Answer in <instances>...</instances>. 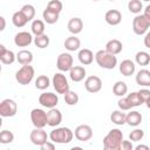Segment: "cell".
<instances>
[{"mask_svg":"<svg viewBox=\"0 0 150 150\" xmlns=\"http://www.w3.org/2000/svg\"><path fill=\"white\" fill-rule=\"evenodd\" d=\"M104 20L110 26H117L122 21V13L118 9H109L104 15Z\"/></svg>","mask_w":150,"mask_h":150,"instance_id":"obj_16","label":"cell"},{"mask_svg":"<svg viewBox=\"0 0 150 150\" xmlns=\"http://www.w3.org/2000/svg\"><path fill=\"white\" fill-rule=\"evenodd\" d=\"M39 103L45 107V108H55L59 103V97L56 94L54 93H42L40 96H39Z\"/></svg>","mask_w":150,"mask_h":150,"instance_id":"obj_11","label":"cell"},{"mask_svg":"<svg viewBox=\"0 0 150 150\" xmlns=\"http://www.w3.org/2000/svg\"><path fill=\"white\" fill-rule=\"evenodd\" d=\"M127 124H129L130 127H137L141 124L142 122V115L139 111L132 110L129 114H127V118H125Z\"/></svg>","mask_w":150,"mask_h":150,"instance_id":"obj_26","label":"cell"},{"mask_svg":"<svg viewBox=\"0 0 150 150\" xmlns=\"http://www.w3.org/2000/svg\"><path fill=\"white\" fill-rule=\"evenodd\" d=\"M46 8L52 9V11L57 12V13H61V11H62V8H63V5H62V2H61L60 0H50V1L48 2V5H47Z\"/></svg>","mask_w":150,"mask_h":150,"instance_id":"obj_41","label":"cell"},{"mask_svg":"<svg viewBox=\"0 0 150 150\" xmlns=\"http://www.w3.org/2000/svg\"><path fill=\"white\" fill-rule=\"evenodd\" d=\"M64 102L68 105H75L79 102V95L73 90H68L64 94Z\"/></svg>","mask_w":150,"mask_h":150,"instance_id":"obj_37","label":"cell"},{"mask_svg":"<svg viewBox=\"0 0 150 150\" xmlns=\"http://www.w3.org/2000/svg\"><path fill=\"white\" fill-rule=\"evenodd\" d=\"M145 104H146V107H148V108L150 109V97H149V98H148V100L145 101Z\"/></svg>","mask_w":150,"mask_h":150,"instance_id":"obj_50","label":"cell"},{"mask_svg":"<svg viewBox=\"0 0 150 150\" xmlns=\"http://www.w3.org/2000/svg\"><path fill=\"white\" fill-rule=\"evenodd\" d=\"M136 70V66L135 63L131 61V60H123L120 64V73L124 76H130V75H134Z\"/></svg>","mask_w":150,"mask_h":150,"instance_id":"obj_21","label":"cell"},{"mask_svg":"<svg viewBox=\"0 0 150 150\" xmlns=\"http://www.w3.org/2000/svg\"><path fill=\"white\" fill-rule=\"evenodd\" d=\"M122 49H123V45H122V42H121L120 40H117V39L109 40V41L107 42V45H105V50L109 52V53H111V54H114V55L120 54V53L122 52Z\"/></svg>","mask_w":150,"mask_h":150,"instance_id":"obj_23","label":"cell"},{"mask_svg":"<svg viewBox=\"0 0 150 150\" xmlns=\"http://www.w3.org/2000/svg\"><path fill=\"white\" fill-rule=\"evenodd\" d=\"M135 61L138 66H148L150 63V54L144 50H139L135 55Z\"/></svg>","mask_w":150,"mask_h":150,"instance_id":"obj_31","label":"cell"},{"mask_svg":"<svg viewBox=\"0 0 150 150\" xmlns=\"http://www.w3.org/2000/svg\"><path fill=\"white\" fill-rule=\"evenodd\" d=\"M67 28L68 30L73 34V35H76V34H80L83 29V21L75 16V18H71L69 21H68V25H67Z\"/></svg>","mask_w":150,"mask_h":150,"instance_id":"obj_19","label":"cell"},{"mask_svg":"<svg viewBox=\"0 0 150 150\" xmlns=\"http://www.w3.org/2000/svg\"><path fill=\"white\" fill-rule=\"evenodd\" d=\"M0 21H1V27H0V30L2 32V30L6 28V21H5V18H4V16H0Z\"/></svg>","mask_w":150,"mask_h":150,"instance_id":"obj_48","label":"cell"},{"mask_svg":"<svg viewBox=\"0 0 150 150\" xmlns=\"http://www.w3.org/2000/svg\"><path fill=\"white\" fill-rule=\"evenodd\" d=\"M143 14L148 18V20L150 21V5H148L146 7H145V9H144V12H143Z\"/></svg>","mask_w":150,"mask_h":150,"instance_id":"obj_47","label":"cell"},{"mask_svg":"<svg viewBox=\"0 0 150 150\" xmlns=\"http://www.w3.org/2000/svg\"><path fill=\"white\" fill-rule=\"evenodd\" d=\"M30 29H32V33L36 36V35H41V34H45V22L40 19H35L33 20L32 22V26H30Z\"/></svg>","mask_w":150,"mask_h":150,"instance_id":"obj_32","label":"cell"},{"mask_svg":"<svg viewBox=\"0 0 150 150\" xmlns=\"http://www.w3.org/2000/svg\"><path fill=\"white\" fill-rule=\"evenodd\" d=\"M30 121L34 128H45L47 125V112L42 109L34 108L30 111Z\"/></svg>","mask_w":150,"mask_h":150,"instance_id":"obj_8","label":"cell"},{"mask_svg":"<svg viewBox=\"0 0 150 150\" xmlns=\"http://www.w3.org/2000/svg\"><path fill=\"white\" fill-rule=\"evenodd\" d=\"M12 22L15 27L18 28H21L23 26H26V23L28 22V19L26 18V15L21 12V11H18L15 12L13 15H12Z\"/></svg>","mask_w":150,"mask_h":150,"instance_id":"obj_29","label":"cell"},{"mask_svg":"<svg viewBox=\"0 0 150 150\" xmlns=\"http://www.w3.org/2000/svg\"><path fill=\"white\" fill-rule=\"evenodd\" d=\"M33 36L29 32H19L14 36V43L16 47H27L33 42Z\"/></svg>","mask_w":150,"mask_h":150,"instance_id":"obj_14","label":"cell"},{"mask_svg":"<svg viewBox=\"0 0 150 150\" xmlns=\"http://www.w3.org/2000/svg\"><path fill=\"white\" fill-rule=\"evenodd\" d=\"M109 1H115V0H109Z\"/></svg>","mask_w":150,"mask_h":150,"instance_id":"obj_53","label":"cell"},{"mask_svg":"<svg viewBox=\"0 0 150 150\" xmlns=\"http://www.w3.org/2000/svg\"><path fill=\"white\" fill-rule=\"evenodd\" d=\"M138 95H139V97H141V100L143 101V103H145V101L150 97V90L149 89H139L138 90Z\"/></svg>","mask_w":150,"mask_h":150,"instance_id":"obj_43","label":"cell"},{"mask_svg":"<svg viewBox=\"0 0 150 150\" xmlns=\"http://www.w3.org/2000/svg\"><path fill=\"white\" fill-rule=\"evenodd\" d=\"M50 86V80L47 75H40L35 80V88L39 90H45Z\"/></svg>","mask_w":150,"mask_h":150,"instance_id":"obj_34","label":"cell"},{"mask_svg":"<svg viewBox=\"0 0 150 150\" xmlns=\"http://www.w3.org/2000/svg\"><path fill=\"white\" fill-rule=\"evenodd\" d=\"M20 11L26 15V18L28 19V21H32L34 19V16H35V7L33 5H30V4L23 5Z\"/></svg>","mask_w":150,"mask_h":150,"instance_id":"obj_36","label":"cell"},{"mask_svg":"<svg viewBox=\"0 0 150 150\" xmlns=\"http://www.w3.org/2000/svg\"><path fill=\"white\" fill-rule=\"evenodd\" d=\"M48 135H47V132L43 130V128H34L32 131H30V134H29V139H30V142L34 144V145H38V146H40V145H42L45 142H47L48 141Z\"/></svg>","mask_w":150,"mask_h":150,"instance_id":"obj_10","label":"cell"},{"mask_svg":"<svg viewBox=\"0 0 150 150\" xmlns=\"http://www.w3.org/2000/svg\"><path fill=\"white\" fill-rule=\"evenodd\" d=\"M143 137H144V131L142 129H138V128L134 129L129 134V139L131 142H139V141H142Z\"/></svg>","mask_w":150,"mask_h":150,"instance_id":"obj_40","label":"cell"},{"mask_svg":"<svg viewBox=\"0 0 150 150\" xmlns=\"http://www.w3.org/2000/svg\"><path fill=\"white\" fill-rule=\"evenodd\" d=\"M73 56L69 53H61L56 60V67L60 71H69L73 68Z\"/></svg>","mask_w":150,"mask_h":150,"instance_id":"obj_9","label":"cell"},{"mask_svg":"<svg viewBox=\"0 0 150 150\" xmlns=\"http://www.w3.org/2000/svg\"><path fill=\"white\" fill-rule=\"evenodd\" d=\"M134 149V145L131 143V141H122V144H121V149L120 150H132Z\"/></svg>","mask_w":150,"mask_h":150,"instance_id":"obj_45","label":"cell"},{"mask_svg":"<svg viewBox=\"0 0 150 150\" xmlns=\"http://www.w3.org/2000/svg\"><path fill=\"white\" fill-rule=\"evenodd\" d=\"M144 46L150 49V30H148L145 33V36H144Z\"/></svg>","mask_w":150,"mask_h":150,"instance_id":"obj_46","label":"cell"},{"mask_svg":"<svg viewBox=\"0 0 150 150\" xmlns=\"http://www.w3.org/2000/svg\"><path fill=\"white\" fill-rule=\"evenodd\" d=\"M95 61L96 63L103 68V69H114L117 66V57L116 55L107 52L105 49L98 50L95 54Z\"/></svg>","mask_w":150,"mask_h":150,"instance_id":"obj_2","label":"cell"},{"mask_svg":"<svg viewBox=\"0 0 150 150\" xmlns=\"http://www.w3.org/2000/svg\"><path fill=\"white\" fill-rule=\"evenodd\" d=\"M150 28V21L144 14H137L132 20V30L136 35H143Z\"/></svg>","mask_w":150,"mask_h":150,"instance_id":"obj_5","label":"cell"},{"mask_svg":"<svg viewBox=\"0 0 150 150\" xmlns=\"http://www.w3.org/2000/svg\"><path fill=\"white\" fill-rule=\"evenodd\" d=\"M63 46H64V48H66L67 50H69V52H75V50H77V49L80 48L81 41H80V39L76 38L75 35H71V36H69V38H67V39L64 40Z\"/></svg>","mask_w":150,"mask_h":150,"instance_id":"obj_25","label":"cell"},{"mask_svg":"<svg viewBox=\"0 0 150 150\" xmlns=\"http://www.w3.org/2000/svg\"><path fill=\"white\" fill-rule=\"evenodd\" d=\"M62 122V114L56 108H50L47 112V125L49 127H57Z\"/></svg>","mask_w":150,"mask_h":150,"instance_id":"obj_15","label":"cell"},{"mask_svg":"<svg viewBox=\"0 0 150 150\" xmlns=\"http://www.w3.org/2000/svg\"><path fill=\"white\" fill-rule=\"evenodd\" d=\"M143 1H150V0H143Z\"/></svg>","mask_w":150,"mask_h":150,"instance_id":"obj_52","label":"cell"},{"mask_svg":"<svg viewBox=\"0 0 150 150\" xmlns=\"http://www.w3.org/2000/svg\"><path fill=\"white\" fill-rule=\"evenodd\" d=\"M59 16H60V13L54 12V11H52V9H48V8H46V9L43 11V13H42V18H43L45 22H47L48 25H54V23H56L57 20H59Z\"/></svg>","mask_w":150,"mask_h":150,"instance_id":"obj_28","label":"cell"},{"mask_svg":"<svg viewBox=\"0 0 150 150\" xmlns=\"http://www.w3.org/2000/svg\"><path fill=\"white\" fill-rule=\"evenodd\" d=\"M40 149L41 150H54L55 149V143L54 142H45L42 145H40Z\"/></svg>","mask_w":150,"mask_h":150,"instance_id":"obj_44","label":"cell"},{"mask_svg":"<svg viewBox=\"0 0 150 150\" xmlns=\"http://www.w3.org/2000/svg\"><path fill=\"white\" fill-rule=\"evenodd\" d=\"M122 141H123V132L120 129L114 128L104 136L103 148L104 150H120Z\"/></svg>","mask_w":150,"mask_h":150,"instance_id":"obj_1","label":"cell"},{"mask_svg":"<svg viewBox=\"0 0 150 150\" xmlns=\"http://www.w3.org/2000/svg\"><path fill=\"white\" fill-rule=\"evenodd\" d=\"M77 57H79V61H80L82 64L89 66V64L93 63V61H94V59H95V55H94V53H93L90 49L83 48V49H81V50L79 52Z\"/></svg>","mask_w":150,"mask_h":150,"instance_id":"obj_20","label":"cell"},{"mask_svg":"<svg viewBox=\"0 0 150 150\" xmlns=\"http://www.w3.org/2000/svg\"><path fill=\"white\" fill-rule=\"evenodd\" d=\"M125 118H127V115L123 112V110H114L111 114H110V121L116 124V125H123L125 124Z\"/></svg>","mask_w":150,"mask_h":150,"instance_id":"obj_27","label":"cell"},{"mask_svg":"<svg viewBox=\"0 0 150 150\" xmlns=\"http://www.w3.org/2000/svg\"><path fill=\"white\" fill-rule=\"evenodd\" d=\"M136 83L142 87H150V70L141 69L136 75Z\"/></svg>","mask_w":150,"mask_h":150,"instance_id":"obj_22","label":"cell"},{"mask_svg":"<svg viewBox=\"0 0 150 150\" xmlns=\"http://www.w3.org/2000/svg\"><path fill=\"white\" fill-rule=\"evenodd\" d=\"M14 141V134L9 130H2L0 132V143L1 144H9Z\"/></svg>","mask_w":150,"mask_h":150,"instance_id":"obj_38","label":"cell"},{"mask_svg":"<svg viewBox=\"0 0 150 150\" xmlns=\"http://www.w3.org/2000/svg\"><path fill=\"white\" fill-rule=\"evenodd\" d=\"M16 61L20 64H30L33 61V53L27 49H22L16 54Z\"/></svg>","mask_w":150,"mask_h":150,"instance_id":"obj_24","label":"cell"},{"mask_svg":"<svg viewBox=\"0 0 150 150\" xmlns=\"http://www.w3.org/2000/svg\"><path fill=\"white\" fill-rule=\"evenodd\" d=\"M52 84L54 87V89L56 90L57 94H66L69 89V83H68V80L66 77V75L62 74V71L60 73H55L53 75V79H52Z\"/></svg>","mask_w":150,"mask_h":150,"instance_id":"obj_6","label":"cell"},{"mask_svg":"<svg viewBox=\"0 0 150 150\" xmlns=\"http://www.w3.org/2000/svg\"><path fill=\"white\" fill-rule=\"evenodd\" d=\"M35 75V70L30 64H23L19 70H16L15 73V80L19 84L22 86H27L29 84Z\"/></svg>","mask_w":150,"mask_h":150,"instance_id":"obj_4","label":"cell"},{"mask_svg":"<svg viewBox=\"0 0 150 150\" xmlns=\"http://www.w3.org/2000/svg\"><path fill=\"white\" fill-rule=\"evenodd\" d=\"M75 138L80 142H87L93 137V129L88 124H81L75 129Z\"/></svg>","mask_w":150,"mask_h":150,"instance_id":"obj_13","label":"cell"},{"mask_svg":"<svg viewBox=\"0 0 150 150\" xmlns=\"http://www.w3.org/2000/svg\"><path fill=\"white\" fill-rule=\"evenodd\" d=\"M117 105H118V108L121 109V110H123V111H127V110H130L131 108H132V105H131V103L129 102V100H128V97H120V100H118V102H117Z\"/></svg>","mask_w":150,"mask_h":150,"instance_id":"obj_42","label":"cell"},{"mask_svg":"<svg viewBox=\"0 0 150 150\" xmlns=\"http://www.w3.org/2000/svg\"><path fill=\"white\" fill-rule=\"evenodd\" d=\"M91 1H98V0H91Z\"/></svg>","mask_w":150,"mask_h":150,"instance_id":"obj_51","label":"cell"},{"mask_svg":"<svg viewBox=\"0 0 150 150\" xmlns=\"http://www.w3.org/2000/svg\"><path fill=\"white\" fill-rule=\"evenodd\" d=\"M84 88L88 93H91V94L98 93L102 89V80L96 75L88 76L84 81Z\"/></svg>","mask_w":150,"mask_h":150,"instance_id":"obj_12","label":"cell"},{"mask_svg":"<svg viewBox=\"0 0 150 150\" xmlns=\"http://www.w3.org/2000/svg\"><path fill=\"white\" fill-rule=\"evenodd\" d=\"M49 36L47 34H41V35H36L34 38V45L40 48V49H43V48H47L49 46Z\"/></svg>","mask_w":150,"mask_h":150,"instance_id":"obj_33","label":"cell"},{"mask_svg":"<svg viewBox=\"0 0 150 150\" xmlns=\"http://www.w3.org/2000/svg\"><path fill=\"white\" fill-rule=\"evenodd\" d=\"M112 93L115 96L118 97H123L125 96V94L128 93V86L125 82L123 81H116L115 84L112 86Z\"/></svg>","mask_w":150,"mask_h":150,"instance_id":"obj_30","label":"cell"},{"mask_svg":"<svg viewBox=\"0 0 150 150\" xmlns=\"http://www.w3.org/2000/svg\"><path fill=\"white\" fill-rule=\"evenodd\" d=\"M15 60H16V55L12 50L7 49L4 45H0V61H1V63L12 64Z\"/></svg>","mask_w":150,"mask_h":150,"instance_id":"obj_17","label":"cell"},{"mask_svg":"<svg viewBox=\"0 0 150 150\" xmlns=\"http://www.w3.org/2000/svg\"><path fill=\"white\" fill-rule=\"evenodd\" d=\"M73 137H74V132L69 128H66V127L56 128L52 130L49 134L50 141L57 144H67L73 141Z\"/></svg>","mask_w":150,"mask_h":150,"instance_id":"obj_3","label":"cell"},{"mask_svg":"<svg viewBox=\"0 0 150 150\" xmlns=\"http://www.w3.org/2000/svg\"><path fill=\"white\" fill-rule=\"evenodd\" d=\"M86 69L82 66H73V68L69 70V77L74 82H81L86 77Z\"/></svg>","mask_w":150,"mask_h":150,"instance_id":"obj_18","label":"cell"},{"mask_svg":"<svg viewBox=\"0 0 150 150\" xmlns=\"http://www.w3.org/2000/svg\"><path fill=\"white\" fill-rule=\"evenodd\" d=\"M18 111V104L12 98H5L0 103V115L2 117H13Z\"/></svg>","mask_w":150,"mask_h":150,"instance_id":"obj_7","label":"cell"},{"mask_svg":"<svg viewBox=\"0 0 150 150\" xmlns=\"http://www.w3.org/2000/svg\"><path fill=\"white\" fill-rule=\"evenodd\" d=\"M128 9L130 13H134V14H139L143 9V4L141 0H130L128 2Z\"/></svg>","mask_w":150,"mask_h":150,"instance_id":"obj_35","label":"cell"},{"mask_svg":"<svg viewBox=\"0 0 150 150\" xmlns=\"http://www.w3.org/2000/svg\"><path fill=\"white\" fill-rule=\"evenodd\" d=\"M127 97H128L129 102L131 103L132 108H134V107H139L141 104H143V101L141 100V97H139V95H138V91L130 93V94H128Z\"/></svg>","mask_w":150,"mask_h":150,"instance_id":"obj_39","label":"cell"},{"mask_svg":"<svg viewBox=\"0 0 150 150\" xmlns=\"http://www.w3.org/2000/svg\"><path fill=\"white\" fill-rule=\"evenodd\" d=\"M136 150H149V146L148 145H143V144H139V145H136L135 146Z\"/></svg>","mask_w":150,"mask_h":150,"instance_id":"obj_49","label":"cell"}]
</instances>
